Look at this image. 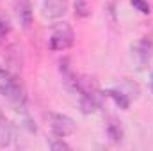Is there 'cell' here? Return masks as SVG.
<instances>
[{
  "instance_id": "9a60e30c",
  "label": "cell",
  "mask_w": 153,
  "mask_h": 151,
  "mask_svg": "<svg viewBox=\"0 0 153 151\" xmlns=\"http://www.w3.org/2000/svg\"><path fill=\"white\" fill-rule=\"evenodd\" d=\"M152 91H153V75H152Z\"/></svg>"
},
{
  "instance_id": "277c9868",
  "label": "cell",
  "mask_w": 153,
  "mask_h": 151,
  "mask_svg": "<svg viewBox=\"0 0 153 151\" xmlns=\"http://www.w3.org/2000/svg\"><path fill=\"white\" fill-rule=\"evenodd\" d=\"M59 75L62 78L64 87H66L70 93L75 94L76 89H78V76H76L75 73H73V70H71V61H70V57H62V59L59 61Z\"/></svg>"
},
{
  "instance_id": "3957f363",
  "label": "cell",
  "mask_w": 153,
  "mask_h": 151,
  "mask_svg": "<svg viewBox=\"0 0 153 151\" xmlns=\"http://www.w3.org/2000/svg\"><path fill=\"white\" fill-rule=\"evenodd\" d=\"M48 123H50V132L53 137H68V135H73L76 130L75 121L66 114L50 112L48 114Z\"/></svg>"
},
{
  "instance_id": "30bf717a",
  "label": "cell",
  "mask_w": 153,
  "mask_h": 151,
  "mask_svg": "<svg viewBox=\"0 0 153 151\" xmlns=\"http://www.w3.org/2000/svg\"><path fill=\"white\" fill-rule=\"evenodd\" d=\"M107 135H109V139H111L114 144L123 142V128H121L119 121L111 119V121L107 123Z\"/></svg>"
},
{
  "instance_id": "8992f818",
  "label": "cell",
  "mask_w": 153,
  "mask_h": 151,
  "mask_svg": "<svg viewBox=\"0 0 153 151\" xmlns=\"http://www.w3.org/2000/svg\"><path fill=\"white\" fill-rule=\"evenodd\" d=\"M68 11V0H43V16L46 20H59Z\"/></svg>"
},
{
  "instance_id": "5bb4252c",
  "label": "cell",
  "mask_w": 153,
  "mask_h": 151,
  "mask_svg": "<svg viewBox=\"0 0 153 151\" xmlns=\"http://www.w3.org/2000/svg\"><path fill=\"white\" fill-rule=\"evenodd\" d=\"M5 34H7V25H5L4 21H0V43L4 41V38H5Z\"/></svg>"
},
{
  "instance_id": "52a82bcc",
  "label": "cell",
  "mask_w": 153,
  "mask_h": 151,
  "mask_svg": "<svg viewBox=\"0 0 153 151\" xmlns=\"http://www.w3.org/2000/svg\"><path fill=\"white\" fill-rule=\"evenodd\" d=\"M14 14L23 29H29L32 25V2L30 0H14Z\"/></svg>"
},
{
  "instance_id": "ba28073f",
  "label": "cell",
  "mask_w": 153,
  "mask_h": 151,
  "mask_svg": "<svg viewBox=\"0 0 153 151\" xmlns=\"http://www.w3.org/2000/svg\"><path fill=\"white\" fill-rule=\"evenodd\" d=\"M13 142V124L0 109V148H7Z\"/></svg>"
},
{
  "instance_id": "4fadbf2b",
  "label": "cell",
  "mask_w": 153,
  "mask_h": 151,
  "mask_svg": "<svg viewBox=\"0 0 153 151\" xmlns=\"http://www.w3.org/2000/svg\"><path fill=\"white\" fill-rule=\"evenodd\" d=\"M50 148L53 151H61V150H71V146L64 141V137H55L53 141H50Z\"/></svg>"
},
{
  "instance_id": "6da1fadb",
  "label": "cell",
  "mask_w": 153,
  "mask_h": 151,
  "mask_svg": "<svg viewBox=\"0 0 153 151\" xmlns=\"http://www.w3.org/2000/svg\"><path fill=\"white\" fill-rule=\"evenodd\" d=\"M0 94L9 100L18 110H25L27 107V93L22 82L7 70H0Z\"/></svg>"
},
{
  "instance_id": "8fae6325",
  "label": "cell",
  "mask_w": 153,
  "mask_h": 151,
  "mask_svg": "<svg viewBox=\"0 0 153 151\" xmlns=\"http://www.w3.org/2000/svg\"><path fill=\"white\" fill-rule=\"evenodd\" d=\"M73 9H75V16H78V18H87L91 14V4H89V0H75Z\"/></svg>"
},
{
  "instance_id": "7c38bea8",
  "label": "cell",
  "mask_w": 153,
  "mask_h": 151,
  "mask_svg": "<svg viewBox=\"0 0 153 151\" xmlns=\"http://www.w3.org/2000/svg\"><path fill=\"white\" fill-rule=\"evenodd\" d=\"M130 4H132L134 9H137V11L143 13V14H150V13H152V7H150L148 0H130Z\"/></svg>"
},
{
  "instance_id": "2e32d148",
  "label": "cell",
  "mask_w": 153,
  "mask_h": 151,
  "mask_svg": "<svg viewBox=\"0 0 153 151\" xmlns=\"http://www.w3.org/2000/svg\"><path fill=\"white\" fill-rule=\"evenodd\" d=\"M152 44H153V43H152Z\"/></svg>"
},
{
  "instance_id": "5b68a950",
  "label": "cell",
  "mask_w": 153,
  "mask_h": 151,
  "mask_svg": "<svg viewBox=\"0 0 153 151\" xmlns=\"http://www.w3.org/2000/svg\"><path fill=\"white\" fill-rule=\"evenodd\" d=\"M152 50L153 44L150 39H141L135 43V46L132 48L134 52V59H135V64L139 70H144L148 64H150V59H152Z\"/></svg>"
},
{
  "instance_id": "7a4b0ae2",
  "label": "cell",
  "mask_w": 153,
  "mask_h": 151,
  "mask_svg": "<svg viewBox=\"0 0 153 151\" xmlns=\"http://www.w3.org/2000/svg\"><path fill=\"white\" fill-rule=\"evenodd\" d=\"M75 43V32L70 23L59 21L52 27V34L48 38V48L52 52H66Z\"/></svg>"
},
{
  "instance_id": "9c48e42d",
  "label": "cell",
  "mask_w": 153,
  "mask_h": 151,
  "mask_svg": "<svg viewBox=\"0 0 153 151\" xmlns=\"http://www.w3.org/2000/svg\"><path fill=\"white\" fill-rule=\"evenodd\" d=\"M103 94L109 96L111 100H114V103L119 107V109L128 110V107H130V96H128L123 89H107Z\"/></svg>"
}]
</instances>
